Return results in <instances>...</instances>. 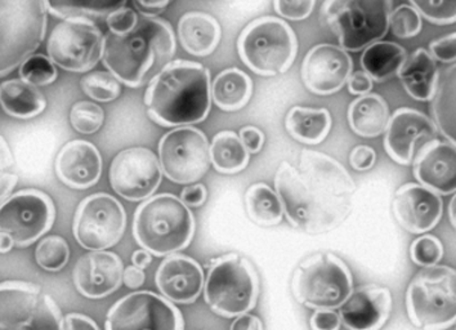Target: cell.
<instances>
[{"label":"cell","mask_w":456,"mask_h":330,"mask_svg":"<svg viewBox=\"0 0 456 330\" xmlns=\"http://www.w3.org/2000/svg\"><path fill=\"white\" fill-rule=\"evenodd\" d=\"M275 189L290 225L319 235L336 230L348 219L356 184L336 159L305 149L298 163L280 164Z\"/></svg>","instance_id":"1"},{"label":"cell","mask_w":456,"mask_h":330,"mask_svg":"<svg viewBox=\"0 0 456 330\" xmlns=\"http://www.w3.org/2000/svg\"><path fill=\"white\" fill-rule=\"evenodd\" d=\"M172 25L159 17H140L126 36L105 37L102 62L120 83L138 88L151 83L175 54Z\"/></svg>","instance_id":"2"},{"label":"cell","mask_w":456,"mask_h":330,"mask_svg":"<svg viewBox=\"0 0 456 330\" xmlns=\"http://www.w3.org/2000/svg\"><path fill=\"white\" fill-rule=\"evenodd\" d=\"M147 115L161 127H191L212 105L210 72L195 61H172L147 87Z\"/></svg>","instance_id":"3"},{"label":"cell","mask_w":456,"mask_h":330,"mask_svg":"<svg viewBox=\"0 0 456 330\" xmlns=\"http://www.w3.org/2000/svg\"><path fill=\"white\" fill-rule=\"evenodd\" d=\"M195 219L190 208L173 194H159L135 210L133 236L152 256H172L191 244Z\"/></svg>","instance_id":"4"},{"label":"cell","mask_w":456,"mask_h":330,"mask_svg":"<svg viewBox=\"0 0 456 330\" xmlns=\"http://www.w3.org/2000/svg\"><path fill=\"white\" fill-rule=\"evenodd\" d=\"M261 282L249 260L228 253L210 263L205 279L207 305L219 317L239 318L256 309Z\"/></svg>","instance_id":"5"},{"label":"cell","mask_w":456,"mask_h":330,"mask_svg":"<svg viewBox=\"0 0 456 330\" xmlns=\"http://www.w3.org/2000/svg\"><path fill=\"white\" fill-rule=\"evenodd\" d=\"M291 293L302 306L316 309H340L354 293V277L345 260L333 253H316L297 266Z\"/></svg>","instance_id":"6"},{"label":"cell","mask_w":456,"mask_h":330,"mask_svg":"<svg viewBox=\"0 0 456 330\" xmlns=\"http://www.w3.org/2000/svg\"><path fill=\"white\" fill-rule=\"evenodd\" d=\"M238 51L245 66L256 75L275 77L293 65L298 54V39L284 20L264 16L241 31Z\"/></svg>","instance_id":"7"},{"label":"cell","mask_w":456,"mask_h":330,"mask_svg":"<svg viewBox=\"0 0 456 330\" xmlns=\"http://www.w3.org/2000/svg\"><path fill=\"white\" fill-rule=\"evenodd\" d=\"M406 311L424 330H444L456 323V270L436 265L418 272L406 291Z\"/></svg>","instance_id":"8"},{"label":"cell","mask_w":456,"mask_h":330,"mask_svg":"<svg viewBox=\"0 0 456 330\" xmlns=\"http://www.w3.org/2000/svg\"><path fill=\"white\" fill-rule=\"evenodd\" d=\"M392 2H324L322 24L331 29L340 47L347 52L365 51L388 33Z\"/></svg>","instance_id":"9"},{"label":"cell","mask_w":456,"mask_h":330,"mask_svg":"<svg viewBox=\"0 0 456 330\" xmlns=\"http://www.w3.org/2000/svg\"><path fill=\"white\" fill-rule=\"evenodd\" d=\"M47 2L0 3L2 77L21 66L40 47L47 31Z\"/></svg>","instance_id":"10"},{"label":"cell","mask_w":456,"mask_h":330,"mask_svg":"<svg viewBox=\"0 0 456 330\" xmlns=\"http://www.w3.org/2000/svg\"><path fill=\"white\" fill-rule=\"evenodd\" d=\"M0 330H66L65 317L42 286L8 280L0 286Z\"/></svg>","instance_id":"11"},{"label":"cell","mask_w":456,"mask_h":330,"mask_svg":"<svg viewBox=\"0 0 456 330\" xmlns=\"http://www.w3.org/2000/svg\"><path fill=\"white\" fill-rule=\"evenodd\" d=\"M105 37L89 17L63 20L48 37L47 52L52 62L71 72H86L102 59Z\"/></svg>","instance_id":"12"},{"label":"cell","mask_w":456,"mask_h":330,"mask_svg":"<svg viewBox=\"0 0 456 330\" xmlns=\"http://www.w3.org/2000/svg\"><path fill=\"white\" fill-rule=\"evenodd\" d=\"M126 227V213L121 202L105 193L86 196L75 212L72 233L80 247L105 251L120 242Z\"/></svg>","instance_id":"13"},{"label":"cell","mask_w":456,"mask_h":330,"mask_svg":"<svg viewBox=\"0 0 456 330\" xmlns=\"http://www.w3.org/2000/svg\"><path fill=\"white\" fill-rule=\"evenodd\" d=\"M158 150L161 169L175 184L200 181L212 163L209 141L203 130L195 127H180L166 133Z\"/></svg>","instance_id":"14"},{"label":"cell","mask_w":456,"mask_h":330,"mask_svg":"<svg viewBox=\"0 0 456 330\" xmlns=\"http://www.w3.org/2000/svg\"><path fill=\"white\" fill-rule=\"evenodd\" d=\"M56 207L51 196L37 189H25L11 195L0 207V230L12 237L19 248L30 247L51 230Z\"/></svg>","instance_id":"15"},{"label":"cell","mask_w":456,"mask_h":330,"mask_svg":"<svg viewBox=\"0 0 456 330\" xmlns=\"http://www.w3.org/2000/svg\"><path fill=\"white\" fill-rule=\"evenodd\" d=\"M106 330H184L175 303L150 291L124 295L109 309Z\"/></svg>","instance_id":"16"},{"label":"cell","mask_w":456,"mask_h":330,"mask_svg":"<svg viewBox=\"0 0 456 330\" xmlns=\"http://www.w3.org/2000/svg\"><path fill=\"white\" fill-rule=\"evenodd\" d=\"M112 190L129 202L151 198L163 178L160 161L146 147H129L115 156L110 167Z\"/></svg>","instance_id":"17"},{"label":"cell","mask_w":456,"mask_h":330,"mask_svg":"<svg viewBox=\"0 0 456 330\" xmlns=\"http://www.w3.org/2000/svg\"><path fill=\"white\" fill-rule=\"evenodd\" d=\"M351 56L340 45H317L308 51L302 63V80L314 95L337 94L352 75Z\"/></svg>","instance_id":"18"},{"label":"cell","mask_w":456,"mask_h":330,"mask_svg":"<svg viewBox=\"0 0 456 330\" xmlns=\"http://www.w3.org/2000/svg\"><path fill=\"white\" fill-rule=\"evenodd\" d=\"M435 121L424 112L410 107H401L391 115L385 136V150L392 161L400 165L414 161L419 142L437 140Z\"/></svg>","instance_id":"19"},{"label":"cell","mask_w":456,"mask_h":330,"mask_svg":"<svg viewBox=\"0 0 456 330\" xmlns=\"http://www.w3.org/2000/svg\"><path fill=\"white\" fill-rule=\"evenodd\" d=\"M123 260L114 252H89L77 260L72 271L75 288L89 300H102L120 288Z\"/></svg>","instance_id":"20"},{"label":"cell","mask_w":456,"mask_h":330,"mask_svg":"<svg viewBox=\"0 0 456 330\" xmlns=\"http://www.w3.org/2000/svg\"><path fill=\"white\" fill-rule=\"evenodd\" d=\"M395 219L410 234H426L443 219L444 202L438 194L419 184L398 187L392 202Z\"/></svg>","instance_id":"21"},{"label":"cell","mask_w":456,"mask_h":330,"mask_svg":"<svg viewBox=\"0 0 456 330\" xmlns=\"http://www.w3.org/2000/svg\"><path fill=\"white\" fill-rule=\"evenodd\" d=\"M155 283L161 295L170 302L191 305L203 292L204 270L191 257L172 254L159 266Z\"/></svg>","instance_id":"22"},{"label":"cell","mask_w":456,"mask_h":330,"mask_svg":"<svg viewBox=\"0 0 456 330\" xmlns=\"http://www.w3.org/2000/svg\"><path fill=\"white\" fill-rule=\"evenodd\" d=\"M421 186L438 194H456V147L450 142L433 140L418 150L412 168Z\"/></svg>","instance_id":"23"},{"label":"cell","mask_w":456,"mask_h":330,"mask_svg":"<svg viewBox=\"0 0 456 330\" xmlns=\"http://www.w3.org/2000/svg\"><path fill=\"white\" fill-rule=\"evenodd\" d=\"M391 291L387 286L369 284L354 289L339 309L342 324L348 330H380L391 315Z\"/></svg>","instance_id":"24"},{"label":"cell","mask_w":456,"mask_h":330,"mask_svg":"<svg viewBox=\"0 0 456 330\" xmlns=\"http://www.w3.org/2000/svg\"><path fill=\"white\" fill-rule=\"evenodd\" d=\"M57 177L66 186L86 190L94 186L102 175V158L96 146L85 140L68 142L56 158Z\"/></svg>","instance_id":"25"},{"label":"cell","mask_w":456,"mask_h":330,"mask_svg":"<svg viewBox=\"0 0 456 330\" xmlns=\"http://www.w3.org/2000/svg\"><path fill=\"white\" fill-rule=\"evenodd\" d=\"M221 36V26L209 13L192 11L184 13L178 22L181 45L192 56H209L218 47Z\"/></svg>","instance_id":"26"},{"label":"cell","mask_w":456,"mask_h":330,"mask_svg":"<svg viewBox=\"0 0 456 330\" xmlns=\"http://www.w3.org/2000/svg\"><path fill=\"white\" fill-rule=\"evenodd\" d=\"M403 89L417 101H432L437 91V63L427 49L419 48L408 57L398 72Z\"/></svg>","instance_id":"27"},{"label":"cell","mask_w":456,"mask_h":330,"mask_svg":"<svg viewBox=\"0 0 456 330\" xmlns=\"http://www.w3.org/2000/svg\"><path fill=\"white\" fill-rule=\"evenodd\" d=\"M391 114L382 95L369 94L352 101L348 107V123L357 136L375 138L386 133Z\"/></svg>","instance_id":"28"},{"label":"cell","mask_w":456,"mask_h":330,"mask_svg":"<svg viewBox=\"0 0 456 330\" xmlns=\"http://www.w3.org/2000/svg\"><path fill=\"white\" fill-rule=\"evenodd\" d=\"M331 115L326 109L294 106L285 118L289 135L305 144H319L328 137L331 129Z\"/></svg>","instance_id":"29"},{"label":"cell","mask_w":456,"mask_h":330,"mask_svg":"<svg viewBox=\"0 0 456 330\" xmlns=\"http://www.w3.org/2000/svg\"><path fill=\"white\" fill-rule=\"evenodd\" d=\"M431 103L433 121L438 132L456 147V63L441 71Z\"/></svg>","instance_id":"30"},{"label":"cell","mask_w":456,"mask_h":330,"mask_svg":"<svg viewBox=\"0 0 456 330\" xmlns=\"http://www.w3.org/2000/svg\"><path fill=\"white\" fill-rule=\"evenodd\" d=\"M0 103L8 115L19 119L37 117L47 107V100L42 92L22 79L5 80L2 83Z\"/></svg>","instance_id":"31"},{"label":"cell","mask_w":456,"mask_h":330,"mask_svg":"<svg viewBox=\"0 0 456 330\" xmlns=\"http://www.w3.org/2000/svg\"><path fill=\"white\" fill-rule=\"evenodd\" d=\"M408 57L406 49L397 43L380 40L363 51L361 66L372 82H386L398 77V72Z\"/></svg>","instance_id":"32"},{"label":"cell","mask_w":456,"mask_h":330,"mask_svg":"<svg viewBox=\"0 0 456 330\" xmlns=\"http://www.w3.org/2000/svg\"><path fill=\"white\" fill-rule=\"evenodd\" d=\"M253 95V80L238 68L226 69L212 84V97L224 111H238L248 105Z\"/></svg>","instance_id":"33"},{"label":"cell","mask_w":456,"mask_h":330,"mask_svg":"<svg viewBox=\"0 0 456 330\" xmlns=\"http://www.w3.org/2000/svg\"><path fill=\"white\" fill-rule=\"evenodd\" d=\"M250 153L242 144L240 136L232 130L216 133L210 144V161L216 172L236 175L248 167Z\"/></svg>","instance_id":"34"},{"label":"cell","mask_w":456,"mask_h":330,"mask_svg":"<svg viewBox=\"0 0 456 330\" xmlns=\"http://www.w3.org/2000/svg\"><path fill=\"white\" fill-rule=\"evenodd\" d=\"M245 207L249 219L265 227L279 225L285 214L276 191L262 182L252 185L247 190Z\"/></svg>","instance_id":"35"},{"label":"cell","mask_w":456,"mask_h":330,"mask_svg":"<svg viewBox=\"0 0 456 330\" xmlns=\"http://www.w3.org/2000/svg\"><path fill=\"white\" fill-rule=\"evenodd\" d=\"M121 7H126V2H47L49 12L65 20L70 17L109 16Z\"/></svg>","instance_id":"36"},{"label":"cell","mask_w":456,"mask_h":330,"mask_svg":"<svg viewBox=\"0 0 456 330\" xmlns=\"http://www.w3.org/2000/svg\"><path fill=\"white\" fill-rule=\"evenodd\" d=\"M70 248L62 236L52 235L43 239L36 249L37 265L45 271L57 272L68 265Z\"/></svg>","instance_id":"37"},{"label":"cell","mask_w":456,"mask_h":330,"mask_svg":"<svg viewBox=\"0 0 456 330\" xmlns=\"http://www.w3.org/2000/svg\"><path fill=\"white\" fill-rule=\"evenodd\" d=\"M83 92L98 103H110L119 97L120 82L110 71H94L80 80Z\"/></svg>","instance_id":"38"},{"label":"cell","mask_w":456,"mask_h":330,"mask_svg":"<svg viewBox=\"0 0 456 330\" xmlns=\"http://www.w3.org/2000/svg\"><path fill=\"white\" fill-rule=\"evenodd\" d=\"M105 111L102 107L91 101H79L74 103L70 111L72 128L83 135H94L102 127Z\"/></svg>","instance_id":"39"},{"label":"cell","mask_w":456,"mask_h":330,"mask_svg":"<svg viewBox=\"0 0 456 330\" xmlns=\"http://www.w3.org/2000/svg\"><path fill=\"white\" fill-rule=\"evenodd\" d=\"M20 75L25 82L39 87L53 83L59 72L49 57L45 54H33L20 66Z\"/></svg>","instance_id":"40"},{"label":"cell","mask_w":456,"mask_h":330,"mask_svg":"<svg viewBox=\"0 0 456 330\" xmlns=\"http://www.w3.org/2000/svg\"><path fill=\"white\" fill-rule=\"evenodd\" d=\"M392 33L400 39L417 37L423 28L420 13L411 4H401L395 8L389 19Z\"/></svg>","instance_id":"41"},{"label":"cell","mask_w":456,"mask_h":330,"mask_svg":"<svg viewBox=\"0 0 456 330\" xmlns=\"http://www.w3.org/2000/svg\"><path fill=\"white\" fill-rule=\"evenodd\" d=\"M412 262L421 268L437 265L444 257V245L438 237L423 235L415 239L410 248Z\"/></svg>","instance_id":"42"},{"label":"cell","mask_w":456,"mask_h":330,"mask_svg":"<svg viewBox=\"0 0 456 330\" xmlns=\"http://www.w3.org/2000/svg\"><path fill=\"white\" fill-rule=\"evenodd\" d=\"M411 5L431 24L452 25L456 22V2L411 0Z\"/></svg>","instance_id":"43"},{"label":"cell","mask_w":456,"mask_h":330,"mask_svg":"<svg viewBox=\"0 0 456 330\" xmlns=\"http://www.w3.org/2000/svg\"><path fill=\"white\" fill-rule=\"evenodd\" d=\"M137 12L132 8L121 7L119 10L114 11L106 17L110 33L115 36L124 37L131 33L133 29L138 24Z\"/></svg>","instance_id":"44"},{"label":"cell","mask_w":456,"mask_h":330,"mask_svg":"<svg viewBox=\"0 0 456 330\" xmlns=\"http://www.w3.org/2000/svg\"><path fill=\"white\" fill-rule=\"evenodd\" d=\"M316 3L307 0V2H275L273 8L280 16L290 21H302L307 19L313 13Z\"/></svg>","instance_id":"45"},{"label":"cell","mask_w":456,"mask_h":330,"mask_svg":"<svg viewBox=\"0 0 456 330\" xmlns=\"http://www.w3.org/2000/svg\"><path fill=\"white\" fill-rule=\"evenodd\" d=\"M429 54L440 62H456V33L433 40L429 45Z\"/></svg>","instance_id":"46"},{"label":"cell","mask_w":456,"mask_h":330,"mask_svg":"<svg viewBox=\"0 0 456 330\" xmlns=\"http://www.w3.org/2000/svg\"><path fill=\"white\" fill-rule=\"evenodd\" d=\"M375 161H377V153L368 144H359L352 150L351 155H349V164L359 172L371 169Z\"/></svg>","instance_id":"47"},{"label":"cell","mask_w":456,"mask_h":330,"mask_svg":"<svg viewBox=\"0 0 456 330\" xmlns=\"http://www.w3.org/2000/svg\"><path fill=\"white\" fill-rule=\"evenodd\" d=\"M313 330H339L342 318L336 309H316L310 320Z\"/></svg>","instance_id":"48"},{"label":"cell","mask_w":456,"mask_h":330,"mask_svg":"<svg viewBox=\"0 0 456 330\" xmlns=\"http://www.w3.org/2000/svg\"><path fill=\"white\" fill-rule=\"evenodd\" d=\"M240 136L242 144L247 147L248 153H258L262 150L265 144V133L256 127L247 126L240 129Z\"/></svg>","instance_id":"49"},{"label":"cell","mask_w":456,"mask_h":330,"mask_svg":"<svg viewBox=\"0 0 456 330\" xmlns=\"http://www.w3.org/2000/svg\"><path fill=\"white\" fill-rule=\"evenodd\" d=\"M348 91L351 95H366L370 94L374 82L363 70L352 72L348 79Z\"/></svg>","instance_id":"50"},{"label":"cell","mask_w":456,"mask_h":330,"mask_svg":"<svg viewBox=\"0 0 456 330\" xmlns=\"http://www.w3.org/2000/svg\"><path fill=\"white\" fill-rule=\"evenodd\" d=\"M208 190L204 185L196 184L184 187L181 193V201L190 208H199L207 201Z\"/></svg>","instance_id":"51"},{"label":"cell","mask_w":456,"mask_h":330,"mask_svg":"<svg viewBox=\"0 0 456 330\" xmlns=\"http://www.w3.org/2000/svg\"><path fill=\"white\" fill-rule=\"evenodd\" d=\"M65 328L66 330H101L94 318L86 317V315L68 314L65 317Z\"/></svg>","instance_id":"52"},{"label":"cell","mask_w":456,"mask_h":330,"mask_svg":"<svg viewBox=\"0 0 456 330\" xmlns=\"http://www.w3.org/2000/svg\"><path fill=\"white\" fill-rule=\"evenodd\" d=\"M230 330H264V324L256 315L245 314L233 320Z\"/></svg>","instance_id":"53"},{"label":"cell","mask_w":456,"mask_h":330,"mask_svg":"<svg viewBox=\"0 0 456 330\" xmlns=\"http://www.w3.org/2000/svg\"><path fill=\"white\" fill-rule=\"evenodd\" d=\"M144 280H146L144 271L135 268V266H128V268L124 270L123 282L128 288H141L144 284Z\"/></svg>","instance_id":"54"},{"label":"cell","mask_w":456,"mask_h":330,"mask_svg":"<svg viewBox=\"0 0 456 330\" xmlns=\"http://www.w3.org/2000/svg\"><path fill=\"white\" fill-rule=\"evenodd\" d=\"M138 12L142 13L143 17H157L161 11L166 10L169 5V2H133Z\"/></svg>","instance_id":"55"},{"label":"cell","mask_w":456,"mask_h":330,"mask_svg":"<svg viewBox=\"0 0 456 330\" xmlns=\"http://www.w3.org/2000/svg\"><path fill=\"white\" fill-rule=\"evenodd\" d=\"M19 177L13 173L2 172V202L11 198V193H12L14 186L17 185Z\"/></svg>","instance_id":"56"},{"label":"cell","mask_w":456,"mask_h":330,"mask_svg":"<svg viewBox=\"0 0 456 330\" xmlns=\"http://www.w3.org/2000/svg\"><path fill=\"white\" fill-rule=\"evenodd\" d=\"M132 262L133 266H135V268L143 270V268H149V265H151V253H150V252L144 251V249H138V251H135L134 253H133Z\"/></svg>","instance_id":"57"},{"label":"cell","mask_w":456,"mask_h":330,"mask_svg":"<svg viewBox=\"0 0 456 330\" xmlns=\"http://www.w3.org/2000/svg\"><path fill=\"white\" fill-rule=\"evenodd\" d=\"M13 156L11 153L10 146L4 137H2V172H5L8 168L13 167Z\"/></svg>","instance_id":"58"},{"label":"cell","mask_w":456,"mask_h":330,"mask_svg":"<svg viewBox=\"0 0 456 330\" xmlns=\"http://www.w3.org/2000/svg\"><path fill=\"white\" fill-rule=\"evenodd\" d=\"M2 254L8 253L14 247L12 237L7 235V234H2Z\"/></svg>","instance_id":"59"},{"label":"cell","mask_w":456,"mask_h":330,"mask_svg":"<svg viewBox=\"0 0 456 330\" xmlns=\"http://www.w3.org/2000/svg\"><path fill=\"white\" fill-rule=\"evenodd\" d=\"M449 219L450 222H452V227L456 230V194L452 196V201H450Z\"/></svg>","instance_id":"60"}]
</instances>
